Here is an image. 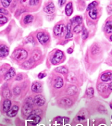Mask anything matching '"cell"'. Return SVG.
<instances>
[{
    "mask_svg": "<svg viewBox=\"0 0 112 126\" xmlns=\"http://www.w3.org/2000/svg\"><path fill=\"white\" fill-rule=\"evenodd\" d=\"M34 104V100L31 98H29L26 99L22 109V111L25 116H29L32 114L33 111Z\"/></svg>",
    "mask_w": 112,
    "mask_h": 126,
    "instance_id": "6da1fadb",
    "label": "cell"
},
{
    "mask_svg": "<svg viewBox=\"0 0 112 126\" xmlns=\"http://www.w3.org/2000/svg\"><path fill=\"white\" fill-rule=\"evenodd\" d=\"M12 57L16 61H21L26 59L28 57V52L23 49H18L14 51L12 54Z\"/></svg>",
    "mask_w": 112,
    "mask_h": 126,
    "instance_id": "7a4b0ae2",
    "label": "cell"
},
{
    "mask_svg": "<svg viewBox=\"0 0 112 126\" xmlns=\"http://www.w3.org/2000/svg\"><path fill=\"white\" fill-rule=\"evenodd\" d=\"M66 31H67V27L64 24H57L53 29V32L55 35L60 37L63 36Z\"/></svg>",
    "mask_w": 112,
    "mask_h": 126,
    "instance_id": "3957f363",
    "label": "cell"
},
{
    "mask_svg": "<svg viewBox=\"0 0 112 126\" xmlns=\"http://www.w3.org/2000/svg\"><path fill=\"white\" fill-rule=\"evenodd\" d=\"M63 56L64 54L63 52L60 50H57L55 52L51 60V63L53 65H56L61 61L63 58Z\"/></svg>",
    "mask_w": 112,
    "mask_h": 126,
    "instance_id": "277c9868",
    "label": "cell"
},
{
    "mask_svg": "<svg viewBox=\"0 0 112 126\" xmlns=\"http://www.w3.org/2000/svg\"><path fill=\"white\" fill-rule=\"evenodd\" d=\"M28 122L32 125H36L39 123L41 120V117L37 115L32 114L28 116L27 118Z\"/></svg>",
    "mask_w": 112,
    "mask_h": 126,
    "instance_id": "5b68a950",
    "label": "cell"
},
{
    "mask_svg": "<svg viewBox=\"0 0 112 126\" xmlns=\"http://www.w3.org/2000/svg\"><path fill=\"white\" fill-rule=\"evenodd\" d=\"M34 104L38 106H42L45 104L46 99L44 97L42 94H38L34 99Z\"/></svg>",
    "mask_w": 112,
    "mask_h": 126,
    "instance_id": "8992f818",
    "label": "cell"
},
{
    "mask_svg": "<svg viewBox=\"0 0 112 126\" xmlns=\"http://www.w3.org/2000/svg\"><path fill=\"white\" fill-rule=\"evenodd\" d=\"M36 36L39 41L42 44L46 43L49 39V35L43 32H39L38 33Z\"/></svg>",
    "mask_w": 112,
    "mask_h": 126,
    "instance_id": "52a82bcc",
    "label": "cell"
},
{
    "mask_svg": "<svg viewBox=\"0 0 112 126\" xmlns=\"http://www.w3.org/2000/svg\"><path fill=\"white\" fill-rule=\"evenodd\" d=\"M9 53V49L8 47L4 44L0 45V57H6Z\"/></svg>",
    "mask_w": 112,
    "mask_h": 126,
    "instance_id": "ba28073f",
    "label": "cell"
},
{
    "mask_svg": "<svg viewBox=\"0 0 112 126\" xmlns=\"http://www.w3.org/2000/svg\"><path fill=\"white\" fill-rule=\"evenodd\" d=\"M16 75V72L14 68L11 67L8 71V72L5 74L4 77V80L5 81H9L12 78H13Z\"/></svg>",
    "mask_w": 112,
    "mask_h": 126,
    "instance_id": "9c48e42d",
    "label": "cell"
},
{
    "mask_svg": "<svg viewBox=\"0 0 112 126\" xmlns=\"http://www.w3.org/2000/svg\"><path fill=\"white\" fill-rule=\"evenodd\" d=\"M32 90L35 93H40L43 91V87L39 82H35L32 85Z\"/></svg>",
    "mask_w": 112,
    "mask_h": 126,
    "instance_id": "30bf717a",
    "label": "cell"
},
{
    "mask_svg": "<svg viewBox=\"0 0 112 126\" xmlns=\"http://www.w3.org/2000/svg\"><path fill=\"white\" fill-rule=\"evenodd\" d=\"M43 10L47 14H52L55 12V5L53 3L50 2L44 8Z\"/></svg>",
    "mask_w": 112,
    "mask_h": 126,
    "instance_id": "8fae6325",
    "label": "cell"
},
{
    "mask_svg": "<svg viewBox=\"0 0 112 126\" xmlns=\"http://www.w3.org/2000/svg\"><path fill=\"white\" fill-rule=\"evenodd\" d=\"M18 110H19L18 106L16 105H14L12 106V108L10 109V110L7 112V115L10 117H15L18 113Z\"/></svg>",
    "mask_w": 112,
    "mask_h": 126,
    "instance_id": "7c38bea8",
    "label": "cell"
},
{
    "mask_svg": "<svg viewBox=\"0 0 112 126\" xmlns=\"http://www.w3.org/2000/svg\"><path fill=\"white\" fill-rule=\"evenodd\" d=\"M35 61L32 58L24 62L22 64V66L24 69H30L35 64Z\"/></svg>",
    "mask_w": 112,
    "mask_h": 126,
    "instance_id": "4fadbf2b",
    "label": "cell"
},
{
    "mask_svg": "<svg viewBox=\"0 0 112 126\" xmlns=\"http://www.w3.org/2000/svg\"><path fill=\"white\" fill-rule=\"evenodd\" d=\"M100 79L103 82H108L112 80V73L111 72H106L102 74L100 77Z\"/></svg>",
    "mask_w": 112,
    "mask_h": 126,
    "instance_id": "5bb4252c",
    "label": "cell"
},
{
    "mask_svg": "<svg viewBox=\"0 0 112 126\" xmlns=\"http://www.w3.org/2000/svg\"><path fill=\"white\" fill-rule=\"evenodd\" d=\"M109 89V85L106 83H100L97 86L98 90L101 93L106 92Z\"/></svg>",
    "mask_w": 112,
    "mask_h": 126,
    "instance_id": "9a60e30c",
    "label": "cell"
},
{
    "mask_svg": "<svg viewBox=\"0 0 112 126\" xmlns=\"http://www.w3.org/2000/svg\"><path fill=\"white\" fill-rule=\"evenodd\" d=\"M104 31L108 34L112 33V20H110L106 22L104 26Z\"/></svg>",
    "mask_w": 112,
    "mask_h": 126,
    "instance_id": "2e32d148",
    "label": "cell"
},
{
    "mask_svg": "<svg viewBox=\"0 0 112 126\" xmlns=\"http://www.w3.org/2000/svg\"><path fill=\"white\" fill-rule=\"evenodd\" d=\"M12 105V102L11 101L8 99H6L4 101L3 104V110L4 112H8L10 110L11 106Z\"/></svg>",
    "mask_w": 112,
    "mask_h": 126,
    "instance_id": "e0dca14e",
    "label": "cell"
},
{
    "mask_svg": "<svg viewBox=\"0 0 112 126\" xmlns=\"http://www.w3.org/2000/svg\"><path fill=\"white\" fill-rule=\"evenodd\" d=\"M65 13L68 16H70L73 13V4L71 2H69L66 5L65 9Z\"/></svg>",
    "mask_w": 112,
    "mask_h": 126,
    "instance_id": "ac0fdd59",
    "label": "cell"
},
{
    "mask_svg": "<svg viewBox=\"0 0 112 126\" xmlns=\"http://www.w3.org/2000/svg\"><path fill=\"white\" fill-rule=\"evenodd\" d=\"M55 84L54 86L56 89H60L64 85V81L62 78L60 76L57 77L55 81Z\"/></svg>",
    "mask_w": 112,
    "mask_h": 126,
    "instance_id": "d6986e66",
    "label": "cell"
},
{
    "mask_svg": "<svg viewBox=\"0 0 112 126\" xmlns=\"http://www.w3.org/2000/svg\"><path fill=\"white\" fill-rule=\"evenodd\" d=\"M82 18L80 16H76L71 20V25H81L82 22Z\"/></svg>",
    "mask_w": 112,
    "mask_h": 126,
    "instance_id": "ffe728a7",
    "label": "cell"
},
{
    "mask_svg": "<svg viewBox=\"0 0 112 126\" xmlns=\"http://www.w3.org/2000/svg\"><path fill=\"white\" fill-rule=\"evenodd\" d=\"M89 17L93 20L96 19L98 16V11L96 8H93L89 11Z\"/></svg>",
    "mask_w": 112,
    "mask_h": 126,
    "instance_id": "44dd1931",
    "label": "cell"
},
{
    "mask_svg": "<svg viewBox=\"0 0 112 126\" xmlns=\"http://www.w3.org/2000/svg\"><path fill=\"white\" fill-rule=\"evenodd\" d=\"M60 103L62 105L64 106H69L72 104V101L68 98H64L61 99Z\"/></svg>",
    "mask_w": 112,
    "mask_h": 126,
    "instance_id": "7402d4cb",
    "label": "cell"
},
{
    "mask_svg": "<svg viewBox=\"0 0 112 126\" xmlns=\"http://www.w3.org/2000/svg\"><path fill=\"white\" fill-rule=\"evenodd\" d=\"M78 92V89L77 87L74 85L71 86L67 89V94L69 95H73L75 94Z\"/></svg>",
    "mask_w": 112,
    "mask_h": 126,
    "instance_id": "603a6c76",
    "label": "cell"
},
{
    "mask_svg": "<svg viewBox=\"0 0 112 126\" xmlns=\"http://www.w3.org/2000/svg\"><path fill=\"white\" fill-rule=\"evenodd\" d=\"M2 95L4 98L9 99L12 97V93L10 90L8 89H5L2 91Z\"/></svg>",
    "mask_w": 112,
    "mask_h": 126,
    "instance_id": "cb8c5ba5",
    "label": "cell"
},
{
    "mask_svg": "<svg viewBox=\"0 0 112 126\" xmlns=\"http://www.w3.org/2000/svg\"><path fill=\"white\" fill-rule=\"evenodd\" d=\"M71 23H68L67 26V34L65 36V39H68L73 37V34L71 32Z\"/></svg>",
    "mask_w": 112,
    "mask_h": 126,
    "instance_id": "d4e9b609",
    "label": "cell"
},
{
    "mask_svg": "<svg viewBox=\"0 0 112 126\" xmlns=\"http://www.w3.org/2000/svg\"><path fill=\"white\" fill-rule=\"evenodd\" d=\"M34 17L31 15H28L24 18L23 22L25 24L31 23L33 21Z\"/></svg>",
    "mask_w": 112,
    "mask_h": 126,
    "instance_id": "484cf974",
    "label": "cell"
},
{
    "mask_svg": "<svg viewBox=\"0 0 112 126\" xmlns=\"http://www.w3.org/2000/svg\"><path fill=\"white\" fill-rule=\"evenodd\" d=\"M55 71H56L58 73H61L63 74H66L68 73V69L67 68H66L65 67H63V66H61L56 68L55 69Z\"/></svg>",
    "mask_w": 112,
    "mask_h": 126,
    "instance_id": "4316f807",
    "label": "cell"
},
{
    "mask_svg": "<svg viewBox=\"0 0 112 126\" xmlns=\"http://www.w3.org/2000/svg\"><path fill=\"white\" fill-rule=\"evenodd\" d=\"M41 57V53L38 50H35L32 53V58L35 61L39 60Z\"/></svg>",
    "mask_w": 112,
    "mask_h": 126,
    "instance_id": "83f0119b",
    "label": "cell"
},
{
    "mask_svg": "<svg viewBox=\"0 0 112 126\" xmlns=\"http://www.w3.org/2000/svg\"><path fill=\"white\" fill-rule=\"evenodd\" d=\"M94 93V90L92 87L89 88L87 89L86 91V94L88 97H89V98H91L93 96Z\"/></svg>",
    "mask_w": 112,
    "mask_h": 126,
    "instance_id": "f1b7e54d",
    "label": "cell"
},
{
    "mask_svg": "<svg viewBox=\"0 0 112 126\" xmlns=\"http://www.w3.org/2000/svg\"><path fill=\"white\" fill-rule=\"evenodd\" d=\"M98 5V3L96 1H94L89 4L87 8V11H89L90 10L93 9V8H96L97 5Z\"/></svg>",
    "mask_w": 112,
    "mask_h": 126,
    "instance_id": "f546056e",
    "label": "cell"
},
{
    "mask_svg": "<svg viewBox=\"0 0 112 126\" xmlns=\"http://www.w3.org/2000/svg\"><path fill=\"white\" fill-rule=\"evenodd\" d=\"M83 28H84L83 27V26L81 25H78L74 27L73 29V31L75 33L79 34L82 31Z\"/></svg>",
    "mask_w": 112,
    "mask_h": 126,
    "instance_id": "4dcf8cb0",
    "label": "cell"
},
{
    "mask_svg": "<svg viewBox=\"0 0 112 126\" xmlns=\"http://www.w3.org/2000/svg\"><path fill=\"white\" fill-rule=\"evenodd\" d=\"M89 37V32L86 28H84L82 30V38L83 39L85 40Z\"/></svg>",
    "mask_w": 112,
    "mask_h": 126,
    "instance_id": "1f68e13d",
    "label": "cell"
},
{
    "mask_svg": "<svg viewBox=\"0 0 112 126\" xmlns=\"http://www.w3.org/2000/svg\"><path fill=\"white\" fill-rule=\"evenodd\" d=\"M8 21V19L5 16L0 14V25H4Z\"/></svg>",
    "mask_w": 112,
    "mask_h": 126,
    "instance_id": "d6a6232c",
    "label": "cell"
},
{
    "mask_svg": "<svg viewBox=\"0 0 112 126\" xmlns=\"http://www.w3.org/2000/svg\"><path fill=\"white\" fill-rule=\"evenodd\" d=\"M68 80L69 81L71 82H75V81L76 80V77L75 76L74 74L73 73H71L69 74L68 76Z\"/></svg>",
    "mask_w": 112,
    "mask_h": 126,
    "instance_id": "836d02e7",
    "label": "cell"
},
{
    "mask_svg": "<svg viewBox=\"0 0 112 126\" xmlns=\"http://www.w3.org/2000/svg\"><path fill=\"white\" fill-rule=\"evenodd\" d=\"M21 92V90L19 87H14L13 89V92L14 93V94L16 95H19L20 94Z\"/></svg>",
    "mask_w": 112,
    "mask_h": 126,
    "instance_id": "e575fe53",
    "label": "cell"
},
{
    "mask_svg": "<svg viewBox=\"0 0 112 126\" xmlns=\"http://www.w3.org/2000/svg\"><path fill=\"white\" fill-rule=\"evenodd\" d=\"M11 2H12V0H8L1 1L2 5L4 8H8V7L10 5V3Z\"/></svg>",
    "mask_w": 112,
    "mask_h": 126,
    "instance_id": "d590c367",
    "label": "cell"
},
{
    "mask_svg": "<svg viewBox=\"0 0 112 126\" xmlns=\"http://www.w3.org/2000/svg\"><path fill=\"white\" fill-rule=\"evenodd\" d=\"M99 50V48H98V47L95 46V47H93V48L92 49V53L93 54H95L98 53Z\"/></svg>",
    "mask_w": 112,
    "mask_h": 126,
    "instance_id": "8d00e7d4",
    "label": "cell"
},
{
    "mask_svg": "<svg viewBox=\"0 0 112 126\" xmlns=\"http://www.w3.org/2000/svg\"><path fill=\"white\" fill-rule=\"evenodd\" d=\"M39 2V0H31L29 1V4L31 6H34L37 5Z\"/></svg>",
    "mask_w": 112,
    "mask_h": 126,
    "instance_id": "74e56055",
    "label": "cell"
},
{
    "mask_svg": "<svg viewBox=\"0 0 112 126\" xmlns=\"http://www.w3.org/2000/svg\"><path fill=\"white\" fill-rule=\"evenodd\" d=\"M0 13L7 15L8 14V12L5 8H0Z\"/></svg>",
    "mask_w": 112,
    "mask_h": 126,
    "instance_id": "f35d334b",
    "label": "cell"
},
{
    "mask_svg": "<svg viewBox=\"0 0 112 126\" xmlns=\"http://www.w3.org/2000/svg\"><path fill=\"white\" fill-rule=\"evenodd\" d=\"M42 111L41 110H39V109H36L35 110H33L32 114H36V115H39L41 113Z\"/></svg>",
    "mask_w": 112,
    "mask_h": 126,
    "instance_id": "ab89813d",
    "label": "cell"
},
{
    "mask_svg": "<svg viewBox=\"0 0 112 126\" xmlns=\"http://www.w3.org/2000/svg\"><path fill=\"white\" fill-rule=\"evenodd\" d=\"M107 10L109 14H112V5L110 4L107 7Z\"/></svg>",
    "mask_w": 112,
    "mask_h": 126,
    "instance_id": "60d3db41",
    "label": "cell"
},
{
    "mask_svg": "<svg viewBox=\"0 0 112 126\" xmlns=\"http://www.w3.org/2000/svg\"><path fill=\"white\" fill-rule=\"evenodd\" d=\"M23 79V75L22 74H18L16 77V81H22Z\"/></svg>",
    "mask_w": 112,
    "mask_h": 126,
    "instance_id": "b9f144b4",
    "label": "cell"
},
{
    "mask_svg": "<svg viewBox=\"0 0 112 126\" xmlns=\"http://www.w3.org/2000/svg\"><path fill=\"white\" fill-rule=\"evenodd\" d=\"M47 74L46 73H40L38 75V77L39 79H43V78L46 77Z\"/></svg>",
    "mask_w": 112,
    "mask_h": 126,
    "instance_id": "7bdbcfd3",
    "label": "cell"
},
{
    "mask_svg": "<svg viewBox=\"0 0 112 126\" xmlns=\"http://www.w3.org/2000/svg\"><path fill=\"white\" fill-rule=\"evenodd\" d=\"M7 71L6 69L5 68H2V69H0V75H4V74L6 73Z\"/></svg>",
    "mask_w": 112,
    "mask_h": 126,
    "instance_id": "ee69618b",
    "label": "cell"
},
{
    "mask_svg": "<svg viewBox=\"0 0 112 126\" xmlns=\"http://www.w3.org/2000/svg\"><path fill=\"white\" fill-rule=\"evenodd\" d=\"M78 120L79 121L85 120V117L84 116H78Z\"/></svg>",
    "mask_w": 112,
    "mask_h": 126,
    "instance_id": "f6af8a7d",
    "label": "cell"
},
{
    "mask_svg": "<svg viewBox=\"0 0 112 126\" xmlns=\"http://www.w3.org/2000/svg\"><path fill=\"white\" fill-rule=\"evenodd\" d=\"M66 2V0H60L59 1V4L60 6H62Z\"/></svg>",
    "mask_w": 112,
    "mask_h": 126,
    "instance_id": "bcb514c9",
    "label": "cell"
},
{
    "mask_svg": "<svg viewBox=\"0 0 112 126\" xmlns=\"http://www.w3.org/2000/svg\"><path fill=\"white\" fill-rule=\"evenodd\" d=\"M73 52V49L71 48H70L67 50V53H69V54H71V53H72Z\"/></svg>",
    "mask_w": 112,
    "mask_h": 126,
    "instance_id": "7dc6e473",
    "label": "cell"
},
{
    "mask_svg": "<svg viewBox=\"0 0 112 126\" xmlns=\"http://www.w3.org/2000/svg\"><path fill=\"white\" fill-rule=\"evenodd\" d=\"M109 85V89L110 90L112 91V81L110 83V84Z\"/></svg>",
    "mask_w": 112,
    "mask_h": 126,
    "instance_id": "c3c4849f",
    "label": "cell"
},
{
    "mask_svg": "<svg viewBox=\"0 0 112 126\" xmlns=\"http://www.w3.org/2000/svg\"><path fill=\"white\" fill-rule=\"evenodd\" d=\"M110 41H112V34L111 35H110Z\"/></svg>",
    "mask_w": 112,
    "mask_h": 126,
    "instance_id": "681fc988",
    "label": "cell"
},
{
    "mask_svg": "<svg viewBox=\"0 0 112 126\" xmlns=\"http://www.w3.org/2000/svg\"><path fill=\"white\" fill-rule=\"evenodd\" d=\"M110 108H111V109H112V104H110Z\"/></svg>",
    "mask_w": 112,
    "mask_h": 126,
    "instance_id": "f907efd6",
    "label": "cell"
},
{
    "mask_svg": "<svg viewBox=\"0 0 112 126\" xmlns=\"http://www.w3.org/2000/svg\"><path fill=\"white\" fill-rule=\"evenodd\" d=\"M111 55L112 56V50L111 51Z\"/></svg>",
    "mask_w": 112,
    "mask_h": 126,
    "instance_id": "816d5d0a",
    "label": "cell"
},
{
    "mask_svg": "<svg viewBox=\"0 0 112 126\" xmlns=\"http://www.w3.org/2000/svg\"><path fill=\"white\" fill-rule=\"evenodd\" d=\"M111 118H112V116H111Z\"/></svg>",
    "mask_w": 112,
    "mask_h": 126,
    "instance_id": "f5cc1de1",
    "label": "cell"
}]
</instances>
